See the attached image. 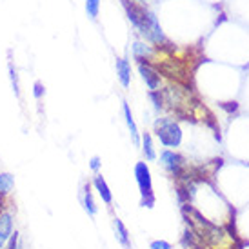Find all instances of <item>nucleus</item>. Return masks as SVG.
<instances>
[{
    "label": "nucleus",
    "mask_w": 249,
    "mask_h": 249,
    "mask_svg": "<svg viewBox=\"0 0 249 249\" xmlns=\"http://www.w3.org/2000/svg\"><path fill=\"white\" fill-rule=\"evenodd\" d=\"M122 7L135 29L145 40L151 42V9H147L142 2H137V0H122Z\"/></svg>",
    "instance_id": "nucleus-1"
},
{
    "label": "nucleus",
    "mask_w": 249,
    "mask_h": 249,
    "mask_svg": "<svg viewBox=\"0 0 249 249\" xmlns=\"http://www.w3.org/2000/svg\"><path fill=\"white\" fill-rule=\"evenodd\" d=\"M155 135L160 144L167 149H177L182 145V140H184L182 127L173 118H159L155 122Z\"/></svg>",
    "instance_id": "nucleus-2"
},
{
    "label": "nucleus",
    "mask_w": 249,
    "mask_h": 249,
    "mask_svg": "<svg viewBox=\"0 0 249 249\" xmlns=\"http://www.w3.org/2000/svg\"><path fill=\"white\" fill-rule=\"evenodd\" d=\"M135 180H137V186L140 191V206L142 208L151 209L155 208V193H153V178H151V169L145 162H137L135 164Z\"/></svg>",
    "instance_id": "nucleus-3"
},
{
    "label": "nucleus",
    "mask_w": 249,
    "mask_h": 249,
    "mask_svg": "<svg viewBox=\"0 0 249 249\" xmlns=\"http://www.w3.org/2000/svg\"><path fill=\"white\" fill-rule=\"evenodd\" d=\"M160 164L173 178H177L182 184H187L189 166H187L186 159L177 149H164L160 153Z\"/></svg>",
    "instance_id": "nucleus-4"
},
{
    "label": "nucleus",
    "mask_w": 249,
    "mask_h": 249,
    "mask_svg": "<svg viewBox=\"0 0 249 249\" xmlns=\"http://www.w3.org/2000/svg\"><path fill=\"white\" fill-rule=\"evenodd\" d=\"M139 73L149 91H159L162 88V75L153 64H139Z\"/></svg>",
    "instance_id": "nucleus-5"
},
{
    "label": "nucleus",
    "mask_w": 249,
    "mask_h": 249,
    "mask_svg": "<svg viewBox=\"0 0 249 249\" xmlns=\"http://www.w3.org/2000/svg\"><path fill=\"white\" fill-rule=\"evenodd\" d=\"M15 231V214L11 208H7L4 213H0V249H4L9 236Z\"/></svg>",
    "instance_id": "nucleus-6"
},
{
    "label": "nucleus",
    "mask_w": 249,
    "mask_h": 249,
    "mask_svg": "<svg viewBox=\"0 0 249 249\" xmlns=\"http://www.w3.org/2000/svg\"><path fill=\"white\" fill-rule=\"evenodd\" d=\"M91 186H93V189L97 191L98 198L104 202L106 206H111L113 204V193H111L109 186H107V182H106V178L102 177L100 173H97L95 177H93V182H91Z\"/></svg>",
    "instance_id": "nucleus-7"
},
{
    "label": "nucleus",
    "mask_w": 249,
    "mask_h": 249,
    "mask_svg": "<svg viewBox=\"0 0 249 249\" xmlns=\"http://www.w3.org/2000/svg\"><path fill=\"white\" fill-rule=\"evenodd\" d=\"M117 76L122 88L127 89L131 86V64L125 56H118L117 58Z\"/></svg>",
    "instance_id": "nucleus-8"
},
{
    "label": "nucleus",
    "mask_w": 249,
    "mask_h": 249,
    "mask_svg": "<svg viewBox=\"0 0 249 249\" xmlns=\"http://www.w3.org/2000/svg\"><path fill=\"white\" fill-rule=\"evenodd\" d=\"M82 206H84V211L89 214V216H97L98 206H97V200H95V195H93V186H91L89 182L84 184L82 187Z\"/></svg>",
    "instance_id": "nucleus-9"
},
{
    "label": "nucleus",
    "mask_w": 249,
    "mask_h": 249,
    "mask_svg": "<svg viewBox=\"0 0 249 249\" xmlns=\"http://www.w3.org/2000/svg\"><path fill=\"white\" fill-rule=\"evenodd\" d=\"M122 113H124L125 125H127V129H129V135H131L133 144L139 147V145H140V133H139V127H137V122H135V118H133L131 107H129V104H127V102H122Z\"/></svg>",
    "instance_id": "nucleus-10"
},
{
    "label": "nucleus",
    "mask_w": 249,
    "mask_h": 249,
    "mask_svg": "<svg viewBox=\"0 0 249 249\" xmlns=\"http://www.w3.org/2000/svg\"><path fill=\"white\" fill-rule=\"evenodd\" d=\"M133 56L139 64H151V56H153V48L147 46L145 42H133Z\"/></svg>",
    "instance_id": "nucleus-11"
},
{
    "label": "nucleus",
    "mask_w": 249,
    "mask_h": 249,
    "mask_svg": "<svg viewBox=\"0 0 249 249\" xmlns=\"http://www.w3.org/2000/svg\"><path fill=\"white\" fill-rule=\"evenodd\" d=\"M113 228H115V236H117L118 244L124 249H133L131 236H129V231H127L124 222L120 220V218H115V220H113Z\"/></svg>",
    "instance_id": "nucleus-12"
},
{
    "label": "nucleus",
    "mask_w": 249,
    "mask_h": 249,
    "mask_svg": "<svg viewBox=\"0 0 249 249\" xmlns=\"http://www.w3.org/2000/svg\"><path fill=\"white\" fill-rule=\"evenodd\" d=\"M140 145H142V153H144V157L147 162H155L157 160V149H155V142H153V137L151 133H142L140 135Z\"/></svg>",
    "instance_id": "nucleus-13"
},
{
    "label": "nucleus",
    "mask_w": 249,
    "mask_h": 249,
    "mask_svg": "<svg viewBox=\"0 0 249 249\" xmlns=\"http://www.w3.org/2000/svg\"><path fill=\"white\" fill-rule=\"evenodd\" d=\"M15 189V177L7 171H0V195L6 196V198H11Z\"/></svg>",
    "instance_id": "nucleus-14"
},
{
    "label": "nucleus",
    "mask_w": 249,
    "mask_h": 249,
    "mask_svg": "<svg viewBox=\"0 0 249 249\" xmlns=\"http://www.w3.org/2000/svg\"><path fill=\"white\" fill-rule=\"evenodd\" d=\"M86 13L91 20H97L100 13V0H86Z\"/></svg>",
    "instance_id": "nucleus-15"
},
{
    "label": "nucleus",
    "mask_w": 249,
    "mask_h": 249,
    "mask_svg": "<svg viewBox=\"0 0 249 249\" xmlns=\"http://www.w3.org/2000/svg\"><path fill=\"white\" fill-rule=\"evenodd\" d=\"M7 71H9V80H11V88H13L17 98H20V82H18V73L15 70L13 64L7 66Z\"/></svg>",
    "instance_id": "nucleus-16"
},
{
    "label": "nucleus",
    "mask_w": 249,
    "mask_h": 249,
    "mask_svg": "<svg viewBox=\"0 0 249 249\" xmlns=\"http://www.w3.org/2000/svg\"><path fill=\"white\" fill-rule=\"evenodd\" d=\"M149 98H151L155 111L164 109V93H162V89H159V91H149Z\"/></svg>",
    "instance_id": "nucleus-17"
},
{
    "label": "nucleus",
    "mask_w": 249,
    "mask_h": 249,
    "mask_svg": "<svg viewBox=\"0 0 249 249\" xmlns=\"http://www.w3.org/2000/svg\"><path fill=\"white\" fill-rule=\"evenodd\" d=\"M4 249H20V233L17 229L13 231V235L9 236V240L6 242Z\"/></svg>",
    "instance_id": "nucleus-18"
},
{
    "label": "nucleus",
    "mask_w": 249,
    "mask_h": 249,
    "mask_svg": "<svg viewBox=\"0 0 249 249\" xmlns=\"http://www.w3.org/2000/svg\"><path fill=\"white\" fill-rule=\"evenodd\" d=\"M44 95H46V88H44V84H42L40 80H36V82L33 84V97H35L36 100H40V98H44Z\"/></svg>",
    "instance_id": "nucleus-19"
},
{
    "label": "nucleus",
    "mask_w": 249,
    "mask_h": 249,
    "mask_svg": "<svg viewBox=\"0 0 249 249\" xmlns=\"http://www.w3.org/2000/svg\"><path fill=\"white\" fill-rule=\"evenodd\" d=\"M149 249H173V246L167 242V240H153L151 244H149Z\"/></svg>",
    "instance_id": "nucleus-20"
},
{
    "label": "nucleus",
    "mask_w": 249,
    "mask_h": 249,
    "mask_svg": "<svg viewBox=\"0 0 249 249\" xmlns=\"http://www.w3.org/2000/svg\"><path fill=\"white\" fill-rule=\"evenodd\" d=\"M100 166H102V162H100V157H91L89 159V169L93 171V173L97 175V173H100Z\"/></svg>",
    "instance_id": "nucleus-21"
},
{
    "label": "nucleus",
    "mask_w": 249,
    "mask_h": 249,
    "mask_svg": "<svg viewBox=\"0 0 249 249\" xmlns=\"http://www.w3.org/2000/svg\"><path fill=\"white\" fill-rule=\"evenodd\" d=\"M9 204H11V198H6V196L0 195V213H4L7 208H11Z\"/></svg>",
    "instance_id": "nucleus-22"
},
{
    "label": "nucleus",
    "mask_w": 249,
    "mask_h": 249,
    "mask_svg": "<svg viewBox=\"0 0 249 249\" xmlns=\"http://www.w3.org/2000/svg\"><path fill=\"white\" fill-rule=\"evenodd\" d=\"M137 2H142V4H144V2H147V0H137Z\"/></svg>",
    "instance_id": "nucleus-23"
}]
</instances>
